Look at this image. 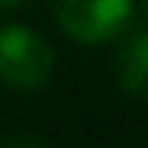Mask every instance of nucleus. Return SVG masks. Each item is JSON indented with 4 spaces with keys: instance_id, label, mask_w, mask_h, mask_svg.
Segmentation results:
<instances>
[{
    "instance_id": "nucleus-1",
    "label": "nucleus",
    "mask_w": 148,
    "mask_h": 148,
    "mask_svg": "<svg viewBox=\"0 0 148 148\" xmlns=\"http://www.w3.org/2000/svg\"><path fill=\"white\" fill-rule=\"evenodd\" d=\"M52 61H55L52 48L36 29L29 26L0 29V81L3 84L19 90H36L48 81Z\"/></svg>"
},
{
    "instance_id": "nucleus-3",
    "label": "nucleus",
    "mask_w": 148,
    "mask_h": 148,
    "mask_svg": "<svg viewBox=\"0 0 148 148\" xmlns=\"http://www.w3.org/2000/svg\"><path fill=\"white\" fill-rule=\"evenodd\" d=\"M116 77L129 97L148 100V32H138L129 42H122L116 55Z\"/></svg>"
},
{
    "instance_id": "nucleus-4",
    "label": "nucleus",
    "mask_w": 148,
    "mask_h": 148,
    "mask_svg": "<svg viewBox=\"0 0 148 148\" xmlns=\"http://www.w3.org/2000/svg\"><path fill=\"white\" fill-rule=\"evenodd\" d=\"M3 148H48V142L39 135H16V138H7Z\"/></svg>"
},
{
    "instance_id": "nucleus-2",
    "label": "nucleus",
    "mask_w": 148,
    "mask_h": 148,
    "mask_svg": "<svg viewBox=\"0 0 148 148\" xmlns=\"http://www.w3.org/2000/svg\"><path fill=\"white\" fill-rule=\"evenodd\" d=\"M55 16L74 42L100 45L129 23L132 0H55Z\"/></svg>"
},
{
    "instance_id": "nucleus-5",
    "label": "nucleus",
    "mask_w": 148,
    "mask_h": 148,
    "mask_svg": "<svg viewBox=\"0 0 148 148\" xmlns=\"http://www.w3.org/2000/svg\"><path fill=\"white\" fill-rule=\"evenodd\" d=\"M23 3V0H0V7H3V10H13V7H19Z\"/></svg>"
},
{
    "instance_id": "nucleus-6",
    "label": "nucleus",
    "mask_w": 148,
    "mask_h": 148,
    "mask_svg": "<svg viewBox=\"0 0 148 148\" xmlns=\"http://www.w3.org/2000/svg\"><path fill=\"white\" fill-rule=\"evenodd\" d=\"M145 7H148V0H145Z\"/></svg>"
}]
</instances>
